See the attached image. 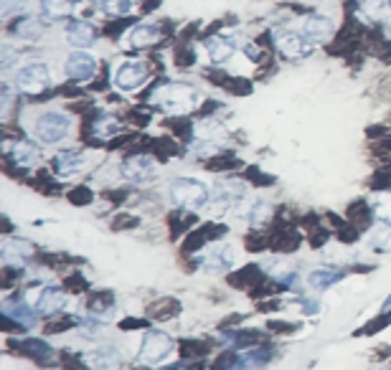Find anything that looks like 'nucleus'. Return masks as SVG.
<instances>
[{"mask_svg": "<svg viewBox=\"0 0 391 370\" xmlns=\"http://www.w3.org/2000/svg\"><path fill=\"white\" fill-rule=\"evenodd\" d=\"M13 348H18L21 353H26V355L36 357V360H51V355H54V348H51L49 342H44L41 337H26V340L21 342H13Z\"/></svg>", "mask_w": 391, "mask_h": 370, "instance_id": "18", "label": "nucleus"}, {"mask_svg": "<svg viewBox=\"0 0 391 370\" xmlns=\"http://www.w3.org/2000/svg\"><path fill=\"white\" fill-rule=\"evenodd\" d=\"M389 309H391V297H389V299H386V302H384V312H389Z\"/></svg>", "mask_w": 391, "mask_h": 370, "instance_id": "27", "label": "nucleus"}, {"mask_svg": "<svg viewBox=\"0 0 391 370\" xmlns=\"http://www.w3.org/2000/svg\"><path fill=\"white\" fill-rule=\"evenodd\" d=\"M81 163H84V152L81 150H61L56 155V160H54V170L61 178H69V175H74V172L79 170Z\"/></svg>", "mask_w": 391, "mask_h": 370, "instance_id": "17", "label": "nucleus"}, {"mask_svg": "<svg viewBox=\"0 0 391 370\" xmlns=\"http://www.w3.org/2000/svg\"><path fill=\"white\" fill-rule=\"evenodd\" d=\"M36 307H29L23 299H6L3 302V317H8V320L18 322L21 328H29V325H33L36 322Z\"/></svg>", "mask_w": 391, "mask_h": 370, "instance_id": "10", "label": "nucleus"}, {"mask_svg": "<svg viewBox=\"0 0 391 370\" xmlns=\"http://www.w3.org/2000/svg\"><path fill=\"white\" fill-rule=\"evenodd\" d=\"M120 172L130 183H145L155 175V160L150 155H130L120 165Z\"/></svg>", "mask_w": 391, "mask_h": 370, "instance_id": "7", "label": "nucleus"}, {"mask_svg": "<svg viewBox=\"0 0 391 370\" xmlns=\"http://www.w3.org/2000/svg\"><path fill=\"white\" fill-rule=\"evenodd\" d=\"M13 33L26 38V41H36V38L41 36V23H38L36 18H21V21L13 26Z\"/></svg>", "mask_w": 391, "mask_h": 370, "instance_id": "23", "label": "nucleus"}, {"mask_svg": "<svg viewBox=\"0 0 391 370\" xmlns=\"http://www.w3.org/2000/svg\"><path fill=\"white\" fill-rule=\"evenodd\" d=\"M66 305V294L61 287H46L44 292L36 297V312L38 314H61Z\"/></svg>", "mask_w": 391, "mask_h": 370, "instance_id": "12", "label": "nucleus"}, {"mask_svg": "<svg viewBox=\"0 0 391 370\" xmlns=\"http://www.w3.org/2000/svg\"><path fill=\"white\" fill-rule=\"evenodd\" d=\"M206 51H209V56L214 64H224L226 58H232L234 54V43L232 38H224V36H214L206 41Z\"/></svg>", "mask_w": 391, "mask_h": 370, "instance_id": "19", "label": "nucleus"}, {"mask_svg": "<svg viewBox=\"0 0 391 370\" xmlns=\"http://www.w3.org/2000/svg\"><path fill=\"white\" fill-rule=\"evenodd\" d=\"M130 41H132V46H138V49H147V46H155V43L160 41V31L155 29V26L143 23V26H135V29H132Z\"/></svg>", "mask_w": 391, "mask_h": 370, "instance_id": "20", "label": "nucleus"}, {"mask_svg": "<svg viewBox=\"0 0 391 370\" xmlns=\"http://www.w3.org/2000/svg\"><path fill=\"white\" fill-rule=\"evenodd\" d=\"M3 147H6L8 155H13V160L21 165V168H31V165H36L38 157H41V150H38L33 143H29V140H21V143H15V145L6 143Z\"/></svg>", "mask_w": 391, "mask_h": 370, "instance_id": "15", "label": "nucleus"}, {"mask_svg": "<svg viewBox=\"0 0 391 370\" xmlns=\"http://www.w3.org/2000/svg\"><path fill=\"white\" fill-rule=\"evenodd\" d=\"M0 254H3V262L6 264L29 262L33 257V243L26 241V239H6L3 246H0Z\"/></svg>", "mask_w": 391, "mask_h": 370, "instance_id": "13", "label": "nucleus"}, {"mask_svg": "<svg viewBox=\"0 0 391 370\" xmlns=\"http://www.w3.org/2000/svg\"><path fill=\"white\" fill-rule=\"evenodd\" d=\"M277 49H280V54H282L285 58H303L308 56L312 51V41H308L305 36H300V33H280L277 36Z\"/></svg>", "mask_w": 391, "mask_h": 370, "instance_id": "9", "label": "nucleus"}, {"mask_svg": "<svg viewBox=\"0 0 391 370\" xmlns=\"http://www.w3.org/2000/svg\"><path fill=\"white\" fill-rule=\"evenodd\" d=\"M69 127H72V117L64 112H46L36 120V137L41 143H61L66 135H69Z\"/></svg>", "mask_w": 391, "mask_h": 370, "instance_id": "3", "label": "nucleus"}, {"mask_svg": "<svg viewBox=\"0 0 391 370\" xmlns=\"http://www.w3.org/2000/svg\"><path fill=\"white\" fill-rule=\"evenodd\" d=\"M74 8H77V0H41V10L49 18H66L74 13Z\"/></svg>", "mask_w": 391, "mask_h": 370, "instance_id": "22", "label": "nucleus"}, {"mask_svg": "<svg viewBox=\"0 0 391 370\" xmlns=\"http://www.w3.org/2000/svg\"><path fill=\"white\" fill-rule=\"evenodd\" d=\"M102 13L107 15H127L132 8V0H99Z\"/></svg>", "mask_w": 391, "mask_h": 370, "instance_id": "24", "label": "nucleus"}, {"mask_svg": "<svg viewBox=\"0 0 391 370\" xmlns=\"http://www.w3.org/2000/svg\"><path fill=\"white\" fill-rule=\"evenodd\" d=\"M170 198L183 211H201L209 203V188L193 178H178L170 183Z\"/></svg>", "mask_w": 391, "mask_h": 370, "instance_id": "2", "label": "nucleus"}, {"mask_svg": "<svg viewBox=\"0 0 391 370\" xmlns=\"http://www.w3.org/2000/svg\"><path fill=\"white\" fill-rule=\"evenodd\" d=\"M125 363L122 353L112 345H104V348L95 350L92 355H89V368L92 370H120Z\"/></svg>", "mask_w": 391, "mask_h": 370, "instance_id": "14", "label": "nucleus"}, {"mask_svg": "<svg viewBox=\"0 0 391 370\" xmlns=\"http://www.w3.org/2000/svg\"><path fill=\"white\" fill-rule=\"evenodd\" d=\"M303 309H308V314L318 312V302H310V299H303Z\"/></svg>", "mask_w": 391, "mask_h": 370, "instance_id": "26", "label": "nucleus"}, {"mask_svg": "<svg viewBox=\"0 0 391 370\" xmlns=\"http://www.w3.org/2000/svg\"><path fill=\"white\" fill-rule=\"evenodd\" d=\"M155 102H158V107L166 109V112L183 114V112H191V109L196 107L198 94H196L193 86L170 81V84L160 86L158 92H155Z\"/></svg>", "mask_w": 391, "mask_h": 370, "instance_id": "1", "label": "nucleus"}, {"mask_svg": "<svg viewBox=\"0 0 391 370\" xmlns=\"http://www.w3.org/2000/svg\"><path fill=\"white\" fill-rule=\"evenodd\" d=\"M97 74V61L95 56H89L87 51H74L72 56L66 58V77L72 79V81H89V79Z\"/></svg>", "mask_w": 391, "mask_h": 370, "instance_id": "8", "label": "nucleus"}, {"mask_svg": "<svg viewBox=\"0 0 391 370\" xmlns=\"http://www.w3.org/2000/svg\"><path fill=\"white\" fill-rule=\"evenodd\" d=\"M147 81V66L143 61H125L117 66L115 72V84L122 92H135L138 86H143Z\"/></svg>", "mask_w": 391, "mask_h": 370, "instance_id": "6", "label": "nucleus"}, {"mask_svg": "<svg viewBox=\"0 0 391 370\" xmlns=\"http://www.w3.org/2000/svg\"><path fill=\"white\" fill-rule=\"evenodd\" d=\"M23 6H26V0H0V13L13 15V13H18Z\"/></svg>", "mask_w": 391, "mask_h": 370, "instance_id": "25", "label": "nucleus"}, {"mask_svg": "<svg viewBox=\"0 0 391 370\" xmlns=\"http://www.w3.org/2000/svg\"><path fill=\"white\" fill-rule=\"evenodd\" d=\"M343 277H346V271H341V269H315V271H310L308 282H310L315 289H328V287H333L335 282H341Z\"/></svg>", "mask_w": 391, "mask_h": 370, "instance_id": "21", "label": "nucleus"}, {"mask_svg": "<svg viewBox=\"0 0 391 370\" xmlns=\"http://www.w3.org/2000/svg\"><path fill=\"white\" fill-rule=\"evenodd\" d=\"M330 33H333V23L326 15H310L303 26V36L312 43L326 41V38H330Z\"/></svg>", "mask_w": 391, "mask_h": 370, "instance_id": "16", "label": "nucleus"}, {"mask_svg": "<svg viewBox=\"0 0 391 370\" xmlns=\"http://www.w3.org/2000/svg\"><path fill=\"white\" fill-rule=\"evenodd\" d=\"M15 84H18V89H21V92H26V94L44 92V89H49V84H51L49 69H46L44 64L23 66L21 72H18V77H15Z\"/></svg>", "mask_w": 391, "mask_h": 370, "instance_id": "5", "label": "nucleus"}, {"mask_svg": "<svg viewBox=\"0 0 391 370\" xmlns=\"http://www.w3.org/2000/svg\"><path fill=\"white\" fill-rule=\"evenodd\" d=\"M66 41L72 43L74 49H89L97 41V31L92 23L87 21H72L66 26Z\"/></svg>", "mask_w": 391, "mask_h": 370, "instance_id": "11", "label": "nucleus"}, {"mask_svg": "<svg viewBox=\"0 0 391 370\" xmlns=\"http://www.w3.org/2000/svg\"><path fill=\"white\" fill-rule=\"evenodd\" d=\"M389 6H391V3H389Z\"/></svg>", "mask_w": 391, "mask_h": 370, "instance_id": "28", "label": "nucleus"}, {"mask_svg": "<svg viewBox=\"0 0 391 370\" xmlns=\"http://www.w3.org/2000/svg\"><path fill=\"white\" fill-rule=\"evenodd\" d=\"M170 353H173L170 335L160 332V330H147L145 337H143V345H140V360L147 365H158V363H163Z\"/></svg>", "mask_w": 391, "mask_h": 370, "instance_id": "4", "label": "nucleus"}]
</instances>
